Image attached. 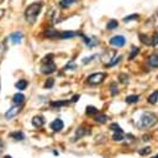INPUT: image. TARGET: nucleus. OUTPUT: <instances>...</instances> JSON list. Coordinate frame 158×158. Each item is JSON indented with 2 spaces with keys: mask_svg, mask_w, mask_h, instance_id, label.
Instances as JSON below:
<instances>
[{
  "mask_svg": "<svg viewBox=\"0 0 158 158\" xmlns=\"http://www.w3.org/2000/svg\"><path fill=\"white\" fill-rule=\"evenodd\" d=\"M56 69H57V65L54 64V62H48V63H43L40 70L42 74H51V73H54Z\"/></svg>",
  "mask_w": 158,
  "mask_h": 158,
  "instance_id": "5",
  "label": "nucleus"
},
{
  "mask_svg": "<svg viewBox=\"0 0 158 158\" xmlns=\"http://www.w3.org/2000/svg\"><path fill=\"white\" fill-rule=\"evenodd\" d=\"M68 68H70V69H75V68H77V65H75V63L72 60V62H69V63L65 65V69H68Z\"/></svg>",
  "mask_w": 158,
  "mask_h": 158,
  "instance_id": "36",
  "label": "nucleus"
},
{
  "mask_svg": "<svg viewBox=\"0 0 158 158\" xmlns=\"http://www.w3.org/2000/svg\"><path fill=\"white\" fill-rule=\"evenodd\" d=\"M125 100H126L127 104H135V102H137L139 100V96L138 95H128Z\"/></svg>",
  "mask_w": 158,
  "mask_h": 158,
  "instance_id": "19",
  "label": "nucleus"
},
{
  "mask_svg": "<svg viewBox=\"0 0 158 158\" xmlns=\"http://www.w3.org/2000/svg\"><path fill=\"white\" fill-rule=\"evenodd\" d=\"M53 54H47L43 59H42V63H48V62H53Z\"/></svg>",
  "mask_w": 158,
  "mask_h": 158,
  "instance_id": "34",
  "label": "nucleus"
},
{
  "mask_svg": "<svg viewBox=\"0 0 158 158\" xmlns=\"http://www.w3.org/2000/svg\"><path fill=\"white\" fill-rule=\"evenodd\" d=\"M4 158H11V157H10V156H5Z\"/></svg>",
  "mask_w": 158,
  "mask_h": 158,
  "instance_id": "41",
  "label": "nucleus"
},
{
  "mask_svg": "<svg viewBox=\"0 0 158 158\" xmlns=\"http://www.w3.org/2000/svg\"><path fill=\"white\" fill-rule=\"evenodd\" d=\"M98 114V109L95 106H86V115H95Z\"/></svg>",
  "mask_w": 158,
  "mask_h": 158,
  "instance_id": "28",
  "label": "nucleus"
},
{
  "mask_svg": "<svg viewBox=\"0 0 158 158\" xmlns=\"http://www.w3.org/2000/svg\"><path fill=\"white\" fill-rule=\"evenodd\" d=\"M9 40L11 43L14 44H17V43H21V41L23 40V33L21 31H15L12 32L10 36H9Z\"/></svg>",
  "mask_w": 158,
  "mask_h": 158,
  "instance_id": "6",
  "label": "nucleus"
},
{
  "mask_svg": "<svg viewBox=\"0 0 158 158\" xmlns=\"http://www.w3.org/2000/svg\"><path fill=\"white\" fill-rule=\"evenodd\" d=\"M63 127H64V123H63V121H62L60 118H56L54 121L51 122V128H52L53 131H56V132L63 130Z\"/></svg>",
  "mask_w": 158,
  "mask_h": 158,
  "instance_id": "8",
  "label": "nucleus"
},
{
  "mask_svg": "<svg viewBox=\"0 0 158 158\" xmlns=\"http://www.w3.org/2000/svg\"><path fill=\"white\" fill-rule=\"evenodd\" d=\"M59 31H57L56 28H47L43 35L47 37V38H59Z\"/></svg>",
  "mask_w": 158,
  "mask_h": 158,
  "instance_id": "9",
  "label": "nucleus"
},
{
  "mask_svg": "<svg viewBox=\"0 0 158 158\" xmlns=\"http://www.w3.org/2000/svg\"><path fill=\"white\" fill-rule=\"evenodd\" d=\"M157 100H158V90L153 91V93L148 96V102H151V104H156Z\"/></svg>",
  "mask_w": 158,
  "mask_h": 158,
  "instance_id": "20",
  "label": "nucleus"
},
{
  "mask_svg": "<svg viewBox=\"0 0 158 158\" xmlns=\"http://www.w3.org/2000/svg\"><path fill=\"white\" fill-rule=\"evenodd\" d=\"M2 148H4V144H2V142L0 141V153L2 152Z\"/></svg>",
  "mask_w": 158,
  "mask_h": 158,
  "instance_id": "39",
  "label": "nucleus"
},
{
  "mask_svg": "<svg viewBox=\"0 0 158 158\" xmlns=\"http://www.w3.org/2000/svg\"><path fill=\"white\" fill-rule=\"evenodd\" d=\"M148 64L152 68H158V54H151L148 58Z\"/></svg>",
  "mask_w": 158,
  "mask_h": 158,
  "instance_id": "11",
  "label": "nucleus"
},
{
  "mask_svg": "<svg viewBox=\"0 0 158 158\" xmlns=\"http://www.w3.org/2000/svg\"><path fill=\"white\" fill-rule=\"evenodd\" d=\"M107 120H109V116H106V115H99V116L95 117V121L96 122H100V123H104Z\"/></svg>",
  "mask_w": 158,
  "mask_h": 158,
  "instance_id": "27",
  "label": "nucleus"
},
{
  "mask_svg": "<svg viewBox=\"0 0 158 158\" xmlns=\"http://www.w3.org/2000/svg\"><path fill=\"white\" fill-rule=\"evenodd\" d=\"M109 43L111 46H115V47H123L126 44V38L122 35H116L109 40Z\"/></svg>",
  "mask_w": 158,
  "mask_h": 158,
  "instance_id": "4",
  "label": "nucleus"
},
{
  "mask_svg": "<svg viewBox=\"0 0 158 158\" xmlns=\"http://www.w3.org/2000/svg\"><path fill=\"white\" fill-rule=\"evenodd\" d=\"M152 158H158V154H157V156H154V157H152Z\"/></svg>",
  "mask_w": 158,
  "mask_h": 158,
  "instance_id": "42",
  "label": "nucleus"
},
{
  "mask_svg": "<svg viewBox=\"0 0 158 158\" xmlns=\"http://www.w3.org/2000/svg\"><path fill=\"white\" fill-rule=\"evenodd\" d=\"M110 93H111V95H117L118 94V89H117V84L116 83H112L111 85H110Z\"/></svg>",
  "mask_w": 158,
  "mask_h": 158,
  "instance_id": "26",
  "label": "nucleus"
},
{
  "mask_svg": "<svg viewBox=\"0 0 158 158\" xmlns=\"http://www.w3.org/2000/svg\"><path fill=\"white\" fill-rule=\"evenodd\" d=\"M78 33L77 32H74V31H63V32H60L59 33V38H62V40H67V38H73V37H75Z\"/></svg>",
  "mask_w": 158,
  "mask_h": 158,
  "instance_id": "12",
  "label": "nucleus"
},
{
  "mask_svg": "<svg viewBox=\"0 0 158 158\" xmlns=\"http://www.w3.org/2000/svg\"><path fill=\"white\" fill-rule=\"evenodd\" d=\"M151 151H152V149H151V147H144L143 149H139V151H138V153H139L141 156H146V154H149V153H151Z\"/></svg>",
  "mask_w": 158,
  "mask_h": 158,
  "instance_id": "32",
  "label": "nucleus"
},
{
  "mask_svg": "<svg viewBox=\"0 0 158 158\" xmlns=\"http://www.w3.org/2000/svg\"><path fill=\"white\" fill-rule=\"evenodd\" d=\"M110 130H112L114 132H121V133H122V128H121L117 123H111V125H110Z\"/></svg>",
  "mask_w": 158,
  "mask_h": 158,
  "instance_id": "30",
  "label": "nucleus"
},
{
  "mask_svg": "<svg viewBox=\"0 0 158 158\" xmlns=\"http://www.w3.org/2000/svg\"><path fill=\"white\" fill-rule=\"evenodd\" d=\"M138 19H139V15L138 14H132V15H128V16L123 17V22H130V21L138 20Z\"/></svg>",
  "mask_w": 158,
  "mask_h": 158,
  "instance_id": "22",
  "label": "nucleus"
},
{
  "mask_svg": "<svg viewBox=\"0 0 158 158\" xmlns=\"http://www.w3.org/2000/svg\"><path fill=\"white\" fill-rule=\"evenodd\" d=\"M21 111V105H15V106H12L11 109H9L7 111H6V114H5V117L6 118H11V117H14V116H16L19 112Z\"/></svg>",
  "mask_w": 158,
  "mask_h": 158,
  "instance_id": "7",
  "label": "nucleus"
},
{
  "mask_svg": "<svg viewBox=\"0 0 158 158\" xmlns=\"http://www.w3.org/2000/svg\"><path fill=\"white\" fill-rule=\"evenodd\" d=\"M96 56H91V57H88V58H84L83 59V64H88L89 62H91V59H94Z\"/></svg>",
  "mask_w": 158,
  "mask_h": 158,
  "instance_id": "37",
  "label": "nucleus"
},
{
  "mask_svg": "<svg viewBox=\"0 0 158 158\" xmlns=\"http://www.w3.org/2000/svg\"><path fill=\"white\" fill-rule=\"evenodd\" d=\"M43 7V2L42 1H35L32 4H30L26 9H25V19L28 23H35L41 10Z\"/></svg>",
  "mask_w": 158,
  "mask_h": 158,
  "instance_id": "1",
  "label": "nucleus"
},
{
  "mask_svg": "<svg viewBox=\"0 0 158 158\" xmlns=\"http://www.w3.org/2000/svg\"><path fill=\"white\" fill-rule=\"evenodd\" d=\"M12 101L17 105H21L23 101H25V95L21 94V93H16L14 96H12Z\"/></svg>",
  "mask_w": 158,
  "mask_h": 158,
  "instance_id": "15",
  "label": "nucleus"
},
{
  "mask_svg": "<svg viewBox=\"0 0 158 158\" xmlns=\"http://www.w3.org/2000/svg\"><path fill=\"white\" fill-rule=\"evenodd\" d=\"M69 102H70V100H57V101L51 102V106H54V107H57V106H67Z\"/></svg>",
  "mask_w": 158,
  "mask_h": 158,
  "instance_id": "18",
  "label": "nucleus"
},
{
  "mask_svg": "<svg viewBox=\"0 0 158 158\" xmlns=\"http://www.w3.org/2000/svg\"><path fill=\"white\" fill-rule=\"evenodd\" d=\"M156 123H157V116L153 115V114L146 112V114H143L141 116V118L138 121V127H141V128H148V127H152Z\"/></svg>",
  "mask_w": 158,
  "mask_h": 158,
  "instance_id": "2",
  "label": "nucleus"
},
{
  "mask_svg": "<svg viewBox=\"0 0 158 158\" xmlns=\"http://www.w3.org/2000/svg\"><path fill=\"white\" fill-rule=\"evenodd\" d=\"M151 44L153 46H158V32H154L152 38H151Z\"/></svg>",
  "mask_w": 158,
  "mask_h": 158,
  "instance_id": "31",
  "label": "nucleus"
},
{
  "mask_svg": "<svg viewBox=\"0 0 158 158\" xmlns=\"http://www.w3.org/2000/svg\"><path fill=\"white\" fill-rule=\"evenodd\" d=\"M105 78H106V74H105V73H94V74L89 75V77L86 78V80H88L89 84L95 85V84L102 83V81L105 80Z\"/></svg>",
  "mask_w": 158,
  "mask_h": 158,
  "instance_id": "3",
  "label": "nucleus"
},
{
  "mask_svg": "<svg viewBox=\"0 0 158 158\" xmlns=\"http://www.w3.org/2000/svg\"><path fill=\"white\" fill-rule=\"evenodd\" d=\"M43 123H44V117L43 116H35L32 118V125L35 127H41V126H43Z\"/></svg>",
  "mask_w": 158,
  "mask_h": 158,
  "instance_id": "13",
  "label": "nucleus"
},
{
  "mask_svg": "<svg viewBox=\"0 0 158 158\" xmlns=\"http://www.w3.org/2000/svg\"><path fill=\"white\" fill-rule=\"evenodd\" d=\"M27 85H28V83H27V80H25V79H21V80H19V81L15 84L16 89H19V90H25V89L27 88Z\"/></svg>",
  "mask_w": 158,
  "mask_h": 158,
  "instance_id": "16",
  "label": "nucleus"
},
{
  "mask_svg": "<svg viewBox=\"0 0 158 158\" xmlns=\"http://www.w3.org/2000/svg\"><path fill=\"white\" fill-rule=\"evenodd\" d=\"M138 37H139V40L142 41L143 44H151V38H149L147 35H144V33H139Z\"/></svg>",
  "mask_w": 158,
  "mask_h": 158,
  "instance_id": "21",
  "label": "nucleus"
},
{
  "mask_svg": "<svg viewBox=\"0 0 158 158\" xmlns=\"http://www.w3.org/2000/svg\"><path fill=\"white\" fill-rule=\"evenodd\" d=\"M10 137H12L16 141H22L25 138V135L21 132V131H16V132H11L10 133Z\"/></svg>",
  "mask_w": 158,
  "mask_h": 158,
  "instance_id": "17",
  "label": "nucleus"
},
{
  "mask_svg": "<svg viewBox=\"0 0 158 158\" xmlns=\"http://www.w3.org/2000/svg\"><path fill=\"white\" fill-rule=\"evenodd\" d=\"M138 53H139V48L133 46V47H132V51H131V54L128 56V59H133Z\"/></svg>",
  "mask_w": 158,
  "mask_h": 158,
  "instance_id": "24",
  "label": "nucleus"
},
{
  "mask_svg": "<svg viewBox=\"0 0 158 158\" xmlns=\"http://www.w3.org/2000/svg\"><path fill=\"white\" fill-rule=\"evenodd\" d=\"M54 85V79L53 78H48V79H46V81H44V88L46 89H49V88H52Z\"/></svg>",
  "mask_w": 158,
  "mask_h": 158,
  "instance_id": "25",
  "label": "nucleus"
},
{
  "mask_svg": "<svg viewBox=\"0 0 158 158\" xmlns=\"http://www.w3.org/2000/svg\"><path fill=\"white\" fill-rule=\"evenodd\" d=\"M81 37H83V42H84L89 48H93V47L98 46V41H95L94 37H86V36H84V35H81Z\"/></svg>",
  "mask_w": 158,
  "mask_h": 158,
  "instance_id": "10",
  "label": "nucleus"
},
{
  "mask_svg": "<svg viewBox=\"0 0 158 158\" xmlns=\"http://www.w3.org/2000/svg\"><path fill=\"white\" fill-rule=\"evenodd\" d=\"M79 98H80V95H74V96H73V98L70 99V101H73V102H77Z\"/></svg>",
  "mask_w": 158,
  "mask_h": 158,
  "instance_id": "38",
  "label": "nucleus"
},
{
  "mask_svg": "<svg viewBox=\"0 0 158 158\" xmlns=\"http://www.w3.org/2000/svg\"><path fill=\"white\" fill-rule=\"evenodd\" d=\"M118 26V22L116 21V20H110L107 23H106V28L107 30H114V28H116Z\"/></svg>",
  "mask_w": 158,
  "mask_h": 158,
  "instance_id": "23",
  "label": "nucleus"
},
{
  "mask_svg": "<svg viewBox=\"0 0 158 158\" xmlns=\"http://www.w3.org/2000/svg\"><path fill=\"white\" fill-rule=\"evenodd\" d=\"M112 139L114 141H122L123 139V136L121 132H115V135L112 136Z\"/></svg>",
  "mask_w": 158,
  "mask_h": 158,
  "instance_id": "33",
  "label": "nucleus"
},
{
  "mask_svg": "<svg viewBox=\"0 0 158 158\" xmlns=\"http://www.w3.org/2000/svg\"><path fill=\"white\" fill-rule=\"evenodd\" d=\"M121 59H122V57H121V56H118V57H116L115 59H112V62H109V63L106 64V67H114V65H116Z\"/></svg>",
  "mask_w": 158,
  "mask_h": 158,
  "instance_id": "29",
  "label": "nucleus"
},
{
  "mask_svg": "<svg viewBox=\"0 0 158 158\" xmlns=\"http://www.w3.org/2000/svg\"><path fill=\"white\" fill-rule=\"evenodd\" d=\"M143 138H144L143 141H149V138H151V137H149V136H143Z\"/></svg>",
  "mask_w": 158,
  "mask_h": 158,
  "instance_id": "40",
  "label": "nucleus"
},
{
  "mask_svg": "<svg viewBox=\"0 0 158 158\" xmlns=\"http://www.w3.org/2000/svg\"><path fill=\"white\" fill-rule=\"evenodd\" d=\"M75 2H78V0H59V6L62 9H68Z\"/></svg>",
  "mask_w": 158,
  "mask_h": 158,
  "instance_id": "14",
  "label": "nucleus"
},
{
  "mask_svg": "<svg viewBox=\"0 0 158 158\" xmlns=\"http://www.w3.org/2000/svg\"><path fill=\"white\" fill-rule=\"evenodd\" d=\"M88 133V131H84V128L83 127H79L78 128V131H77V137H81V136H84V135H86Z\"/></svg>",
  "mask_w": 158,
  "mask_h": 158,
  "instance_id": "35",
  "label": "nucleus"
}]
</instances>
